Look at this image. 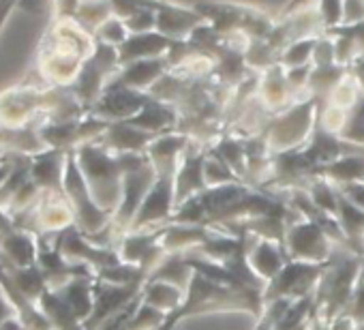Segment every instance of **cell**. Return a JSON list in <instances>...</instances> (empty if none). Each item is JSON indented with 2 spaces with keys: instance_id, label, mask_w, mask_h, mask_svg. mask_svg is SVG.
<instances>
[{
  "instance_id": "cell-1",
  "label": "cell",
  "mask_w": 364,
  "mask_h": 330,
  "mask_svg": "<svg viewBox=\"0 0 364 330\" xmlns=\"http://www.w3.org/2000/svg\"><path fill=\"white\" fill-rule=\"evenodd\" d=\"M213 311H247L259 317L264 313V292L234 289L196 272L185 292V300L180 302L178 309L165 315V321L159 326V330H173L176 324H180L189 315H202Z\"/></svg>"
},
{
  "instance_id": "cell-2",
  "label": "cell",
  "mask_w": 364,
  "mask_h": 330,
  "mask_svg": "<svg viewBox=\"0 0 364 330\" xmlns=\"http://www.w3.org/2000/svg\"><path fill=\"white\" fill-rule=\"evenodd\" d=\"M364 264V255L334 245L326 270L319 279V285L313 294V311L317 319L323 324H332L338 315L345 313V309L351 302L355 283L360 279V270Z\"/></svg>"
},
{
  "instance_id": "cell-3",
  "label": "cell",
  "mask_w": 364,
  "mask_h": 330,
  "mask_svg": "<svg viewBox=\"0 0 364 330\" xmlns=\"http://www.w3.org/2000/svg\"><path fill=\"white\" fill-rule=\"evenodd\" d=\"M73 152L95 204L114 217L122 200V176H124L118 154H112L97 142H88Z\"/></svg>"
},
{
  "instance_id": "cell-4",
  "label": "cell",
  "mask_w": 364,
  "mask_h": 330,
  "mask_svg": "<svg viewBox=\"0 0 364 330\" xmlns=\"http://www.w3.org/2000/svg\"><path fill=\"white\" fill-rule=\"evenodd\" d=\"M63 191L67 193L73 213H75V228L86 236V238H95L101 232H105L107 228H112V215L101 211L86 185V179L77 165L75 152L67 154V168H65V181H63Z\"/></svg>"
},
{
  "instance_id": "cell-5",
  "label": "cell",
  "mask_w": 364,
  "mask_h": 330,
  "mask_svg": "<svg viewBox=\"0 0 364 330\" xmlns=\"http://www.w3.org/2000/svg\"><path fill=\"white\" fill-rule=\"evenodd\" d=\"M317 101L311 97L309 101H302L298 105H294L291 110H287L283 116L272 118V122L264 129V137L268 142L270 152H285V150H294L300 148V144H304L311 137V131L315 127V112Z\"/></svg>"
},
{
  "instance_id": "cell-6",
  "label": "cell",
  "mask_w": 364,
  "mask_h": 330,
  "mask_svg": "<svg viewBox=\"0 0 364 330\" xmlns=\"http://www.w3.org/2000/svg\"><path fill=\"white\" fill-rule=\"evenodd\" d=\"M326 270V264H311V262H296L289 260L285 268L266 285L264 289V304L277 298L300 300L315 294L319 279Z\"/></svg>"
},
{
  "instance_id": "cell-7",
  "label": "cell",
  "mask_w": 364,
  "mask_h": 330,
  "mask_svg": "<svg viewBox=\"0 0 364 330\" xmlns=\"http://www.w3.org/2000/svg\"><path fill=\"white\" fill-rule=\"evenodd\" d=\"M156 179H159L156 170L152 168L150 161L146 165H141V168L124 172V176H122V200H120V206L112 219V228H114L118 238L129 232L135 215L139 213V208H141L148 191L156 183Z\"/></svg>"
},
{
  "instance_id": "cell-8",
  "label": "cell",
  "mask_w": 364,
  "mask_h": 330,
  "mask_svg": "<svg viewBox=\"0 0 364 330\" xmlns=\"http://www.w3.org/2000/svg\"><path fill=\"white\" fill-rule=\"evenodd\" d=\"M163 228H150V230H139V232H127L118 238L116 251L124 264L139 266L146 277L154 272V268L167 257V251L161 245L163 238Z\"/></svg>"
},
{
  "instance_id": "cell-9",
  "label": "cell",
  "mask_w": 364,
  "mask_h": 330,
  "mask_svg": "<svg viewBox=\"0 0 364 330\" xmlns=\"http://www.w3.org/2000/svg\"><path fill=\"white\" fill-rule=\"evenodd\" d=\"M283 245L289 260L311 262V264H326L334 249V243L326 236V232L306 219L296 221L287 230Z\"/></svg>"
},
{
  "instance_id": "cell-10",
  "label": "cell",
  "mask_w": 364,
  "mask_h": 330,
  "mask_svg": "<svg viewBox=\"0 0 364 330\" xmlns=\"http://www.w3.org/2000/svg\"><path fill=\"white\" fill-rule=\"evenodd\" d=\"M176 213V191H173V176L165 174L159 176L152 189L148 191L139 213L135 215L129 232L150 230V228H163L169 225L171 217Z\"/></svg>"
},
{
  "instance_id": "cell-11",
  "label": "cell",
  "mask_w": 364,
  "mask_h": 330,
  "mask_svg": "<svg viewBox=\"0 0 364 330\" xmlns=\"http://www.w3.org/2000/svg\"><path fill=\"white\" fill-rule=\"evenodd\" d=\"M144 285H114L95 279V309L92 315L84 321L86 330H97L105 319L129 307L139 294Z\"/></svg>"
},
{
  "instance_id": "cell-12",
  "label": "cell",
  "mask_w": 364,
  "mask_h": 330,
  "mask_svg": "<svg viewBox=\"0 0 364 330\" xmlns=\"http://www.w3.org/2000/svg\"><path fill=\"white\" fill-rule=\"evenodd\" d=\"M191 144L185 150V154H182L180 165H178V170H176V176H173L176 208L208 189L206 176H204V163H206L208 148H193L191 150Z\"/></svg>"
},
{
  "instance_id": "cell-13",
  "label": "cell",
  "mask_w": 364,
  "mask_h": 330,
  "mask_svg": "<svg viewBox=\"0 0 364 330\" xmlns=\"http://www.w3.org/2000/svg\"><path fill=\"white\" fill-rule=\"evenodd\" d=\"M154 139H156L154 133L141 131L129 122H109L107 131L95 142L105 150H109L112 154H127V152H146Z\"/></svg>"
},
{
  "instance_id": "cell-14",
  "label": "cell",
  "mask_w": 364,
  "mask_h": 330,
  "mask_svg": "<svg viewBox=\"0 0 364 330\" xmlns=\"http://www.w3.org/2000/svg\"><path fill=\"white\" fill-rule=\"evenodd\" d=\"M165 321V313L141 302V294L122 311L105 319L97 330H159Z\"/></svg>"
},
{
  "instance_id": "cell-15",
  "label": "cell",
  "mask_w": 364,
  "mask_h": 330,
  "mask_svg": "<svg viewBox=\"0 0 364 330\" xmlns=\"http://www.w3.org/2000/svg\"><path fill=\"white\" fill-rule=\"evenodd\" d=\"M67 154L65 150H43L31 156V179L41 191L63 189Z\"/></svg>"
},
{
  "instance_id": "cell-16",
  "label": "cell",
  "mask_w": 364,
  "mask_h": 330,
  "mask_svg": "<svg viewBox=\"0 0 364 330\" xmlns=\"http://www.w3.org/2000/svg\"><path fill=\"white\" fill-rule=\"evenodd\" d=\"M289 262V255L285 251V245L268 238H257L249 251V264L253 272L268 285Z\"/></svg>"
},
{
  "instance_id": "cell-17",
  "label": "cell",
  "mask_w": 364,
  "mask_h": 330,
  "mask_svg": "<svg viewBox=\"0 0 364 330\" xmlns=\"http://www.w3.org/2000/svg\"><path fill=\"white\" fill-rule=\"evenodd\" d=\"M210 228L206 225H189V223H169L163 230L161 245L167 251V255L173 253H191L204 245L208 238Z\"/></svg>"
},
{
  "instance_id": "cell-18",
  "label": "cell",
  "mask_w": 364,
  "mask_h": 330,
  "mask_svg": "<svg viewBox=\"0 0 364 330\" xmlns=\"http://www.w3.org/2000/svg\"><path fill=\"white\" fill-rule=\"evenodd\" d=\"M56 296L73 311V315L82 321H86L92 315L95 309V277H77L69 281L67 285L52 289Z\"/></svg>"
},
{
  "instance_id": "cell-19",
  "label": "cell",
  "mask_w": 364,
  "mask_h": 330,
  "mask_svg": "<svg viewBox=\"0 0 364 330\" xmlns=\"http://www.w3.org/2000/svg\"><path fill=\"white\" fill-rule=\"evenodd\" d=\"M317 179L332 183L336 189L364 183V156L362 154H345L334 163L321 165L317 170Z\"/></svg>"
},
{
  "instance_id": "cell-20",
  "label": "cell",
  "mask_w": 364,
  "mask_h": 330,
  "mask_svg": "<svg viewBox=\"0 0 364 330\" xmlns=\"http://www.w3.org/2000/svg\"><path fill=\"white\" fill-rule=\"evenodd\" d=\"M336 221L345 234V240L351 251L364 255V211L358 208L351 200H347L338 191V211Z\"/></svg>"
},
{
  "instance_id": "cell-21",
  "label": "cell",
  "mask_w": 364,
  "mask_h": 330,
  "mask_svg": "<svg viewBox=\"0 0 364 330\" xmlns=\"http://www.w3.org/2000/svg\"><path fill=\"white\" fill-rule=\"evenodd\" d=\"M182 300H185V289L165 281H146L141 287V302L165 315L178 309Z\"/></svg>"
},
{
  "instance_id": "cell-22",
  "label": "cell",
  "mask_w": 364,
  "mask_h": 330,
  "mask_svg": "<svg viewBox=\"0 0 364 330\" xmlns=\"http://www.w3.org/2000/svg\"><path fill=\"white\" fill-rule=\"evenodd\" d=\"M167 46V39L165 37H159V35H146V33H139L131 39H127L120 50H118V60L120 65H131L135 60H148L150 56L163 52Z\"/></svg>"
},
{
  "instance_id": "cell-23",
  "label": "cell",
  "mask_w": 364,
  "mask_h": 330,
  "mask_svg": "<svg viewBox=\"0 0 364 330\" xmlns=\"http://www.w3.org/2000/svg\"><path fill=\"white\" fill-rule=\"evenodd\" d=\"M193 275H196V270L189 266L185 253H173V255H167L154 268V272L148 277V281H165V283H171V285L187 292L189 281H191Z\"/></svg>"
},
{
  "instance_id": "cell-24",
  "label": "cell",
  "mask_w": 364,
  "mask_h": 330,
  "mask_svg": "<svg viewBox=\"0 0 364 330\" xmlns=\"http://www.w3.org/2000/svg\"><path fill=\"white\" fill-rule=\"evenodd\" d=\"M315 319L317 315L313 311V296L300 298L289 307V311L283 315L274 330H311Z\"/></svg>"
},
{
  "instance_id": "cell-25",
  "label": "cell",
  "mask_w": 364,
  "mask_h": 330,
  "mask_svg": "<svg viewBox=\"0 0 364 330\" xmlns=\"http://www.w3.org/2000/svg\"><path fill=\"white\" fill-rule=\"evenodd\" d=\"M306 193L311 196V200H313V204L317 208H321L323 213L336 217V211H338V189L332 183H328L323 179H313V183L309 185Z\"/></svg>"
},
{
  "instance_id": "cell-26",
  "label": "cell",
  "mask_w": 364,
  "mask_h": 330,
  "mask_svg": "<svg viewBox=\"0 0 364 330\" xmlns=\"http://www.w3.org/2000/svg\"><path fill=\"white\" fill-rule=\"evenodd\" d=\"M204 176H206V185L208 187H221V185H232V183H242L230 165L219 159L215 152L208 150L206 154V163H204Z\"/></svg>"
},
{
  "instance_id": "cell-27",
  "label": "cell",
  "mask_w": 364,
  "mask_h": 330,
  "mask_svg": "<svg viewBox=\"0 0 364 330\" xmlns=\"http://www.w3.org/2000/svg\"><path fill=\"white\" fill-rule=\"evenodd\" d=\"M338 191H341L347 200H351L358 208L364 211V183H360V185H349V187H341Z\"/></svg>"
},
{
  "instance_id": "cell-28",
  "label": "cell",
  "mask_w": 364,
  "mask_h": 330,
  "mask_svg": "<svg viewBox=\"0 0 364 330\" xmlns=\"http://www.w3.org/2000/svg\"><path fill=\"white\" fill-rule=\"evenodd\" d=\"M328 330H358V324L349 317V315H338L330 326H328Z\"/></svg>"
},
{
  "instance_id": "cell-29",
  "label": "cell",
  "mask_w": 364,
  "mask_h": 330,
  "mask_svg": "<svg viewBox=\"0 0 364 330\" xmlns=\"http://www.w3.org/2000/svg\"><path fill=\"white\" fill-rule=\"evenodd\" d=\"M353 73H355V80H358V86H360V90L364 92V54L358 58V63H355V69H353Z\"/></svg>"
},
{
  "instance_id": "cell-30",
  "label": "cell",
  "mask_w": 364,
  "mask_h": 330,
  "mask_svg": "<svg viewBox=\"0 0 364 330\" xmlns=\"http://www.w3.org/2000/svg\"><path fill=\"white\" fill-rule=\"evenodd\" d=\"M9 156H11V152H7V150H0V165H3V163L9 159Z\"/></svg>"
},
{
  "instance_id": "cell-31",
  "label": "cell",
  "mask_w": 364,
  "mask_h": 330,
  "mask_svg": "<svg viewBox=\"0 0 364 330\" xmlns=\"http://www.w3.org/2000/svg\"><path fill=\"white\" fill-rule=\"evenodd\" d=\"M358 330H364V324H362V326H358Z\"/></svg>"
}]
</instances>
